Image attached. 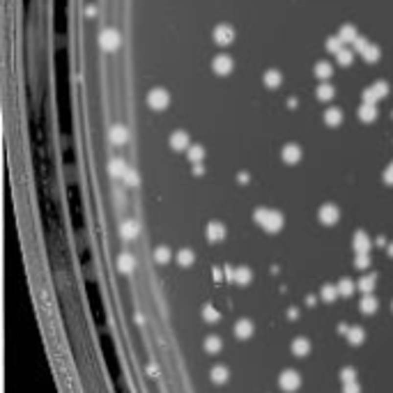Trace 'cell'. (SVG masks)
<instances>
[{"label": "cell", "instance_id": "38", "mask_svg": "<svg viewBox=\"0 0 393 393\" xmlns=\"http://www.w3.org/2000/svg\"><path fill=\"white\" fill-rule=\"evenodd\" d=\"M336 55H338L340 65H352V60H354V55H352V51H349V48H340Z\"/></svg>", "mask_w": 393, "mask_h": 393}, {"label": "cell", "instance_id": "36", "mask_svg": "<svg viewBox=\"0 0 393 393\" xmlns=\"http://www.w3.org/2000/svg\"><path fill=\"white\" fill-rule=\"evenodd\" d=\"M338 292H340L343 297H349L352 292H354V283H352L349 278H343V280L338 283Z\"/></svg>", "mask_w": 393, "mask_h": 393}, {"label": "cell", "instance_id": "16", "mask_svg": "<svg viewBox=\"0 0 393 393\" xmlns=\"http://www.w3.org/2000/svg\"><path fill=\"white\" fill-rule=\"evenodd\" d=\"M313 71H315V76H318V78H322V81H326V78H331V76H333V67H331V62H324V60H322V62H318Z\"/></svg>", "mask_w": 393, "mask_h": 393}, {"label": "cell", "instance_id": "22", "mask_svg": "<svg viewBox=\"0 0 393 393\" xmlns=\"http://www.w3.org/2000/svg\"><path fill=\"white\" fill-rule=\"evenodd\" d=\"M324 122L329 124V127H338L340 122H343V113H340V108H329L324 113Z\"/></svg>", "mask_w": 393, "mask_h": 393}, {"label": "cell", "instance_id": "24", "mask_svg": "<svg viewBox=\"0 0 393 393\" xmlns=\"http://www.w3.org/2000/svg\"><path fill=\"white\" fill-rule=\"evenodd\" d=\"M203 320L205 322H209V324H214V322H219L221 320V313L214 308L212 303H207V306L203 308Z\"/></svg>", "mask_w": 393, "mask_h": 393}, {"label": "cell", "instance_id": "14", "mask_svg": "<svg viewBox=\"0 0 393 393\" xmlns=\"http://www.w3.org/2000/svg\"><path fill=\"white\" fill-rule=\"evenodd\" d=\"M354 249H356V253H368V249H370V239H368V234L363 232V230H359V232L354 234Z\"/></svg>", "mask_w": 393, "mask_h": 393}, {"label": "cell", "instance_id": "31", "mask_svg": "<svg viewBox=\"0 0 393 393\" xmlns=\"http://www.w3.org/2000/svg\"><path fill=\"white\" fill-rule=\"evenodd\" d=\"M186 154H189V159L193 161V163H200V159L205 157V150L200 145H191L189 150H186Z\"/></svg>", "mask_w": 393, "mask_h": 393}, {"label": "cell", "instance_id": "40", "mask_svg": "<svg viewBox=\"0 0 393 393\" xmlns=\"http://www.w3.org/2000/svg\"><path fill=\"white\" fill-rule=\"evenodd\" d=\"M340 377H343V382H354V379H356V370H354V368H345V370L340 372Z\"/></svg>", "mask_w": 393, "mask_h": 393}, {"label": "cell", "instance_id": "33", "mask_svg": "<svg viewBox=\"0 0 393 393\" xmlns=\"http://www.w3.org/2000/svg\"><path fill=\"white\" fill-rule=\"evenodd\" d=\"M333 92H336V90H333L331 83H322L318 88V97L322 99V101H326V99H333Z\"/></svg>", "mask_w": 393, "mask_h": 393}, {"label": "cell", "instance_id": "32", "mask_svg": "<svg viewBox=\"0 0 393 393\" xmlns=\"http://www.w3.org/2000/svg\"><path fill=\"white\" fill-rule=\"evenodd\" d=\"M154 257H157L159 265H166V262H170V257L173 255H170V249H168V246H159L157 253H154Z\"/></svg>", "mask_w": 393, "mask_h": 393}, {"label": "cell", "instance_id": "35", "mask_svg": "<svg viewBox=\"0 0 393 393\" xmlns=\"http://www.w3.org/2000/svg\"><path fill=\"white\" fill-rule=\"evenodd\" d=\"M117 265H120L122 272H131V269H134V257L129 255V253H122L120 260H117Z\"/></svg>", "mask_w": 393, "mask_h": 393}, {"label": "cell", "instance_id": "25", "mask_svg": "<svg viewBox=\"0 0 393 393\" xmlns=\"http://www.w3.org/2000/svg\"><path fill=\"white\" fill-rule=\"evenodd\" d=\"M280 81H283V76H280V71H276V69H269L265 74V85L267 88H278Z\"/></svg>", "mask_w": 393, "mask_h": 393}, {"label": "cell", "instance_id": "29", "mask_svg": "<svg viewBox=\"0 0 393 393\" xmlns=\"http://www.w3.org/2000/svg\"><path fill=\"white\" fill-rule=\"evenodd\" d=\"M340 39H343V42H356L359 35H356L354 25H343V30H340Z\"/></svg>", "mask_w": 393, "mask_h": 393}, {"label": "cell", "instance_id": "2", "mask_svg": "<svg viewBox=\"0 0 393 393\" xmlns=\"http://www.w3.org/2000/svg\"><path fill=\"white\" fill-rule=\"evenodd\" d=\"M278 384L283 391L287 393H295L299 386H301V377H299V372L297 370H283L278 377Z\"/></svg>", "mask_w": 393, "mask_h": 393}, {"label": "cell", "instance_id": "10", "mask_svg": "<svg viewBox=\"0 0 393 393\" xmlns=\"http://www.w3.org/2000/svg\"><path fill=\"white\" fill-rule=\"evenodd\" d=\"M170 147H173V150H177V152L189 150V147H191L189 134H184V131H175L173 136H170Z\"/></svg>", "mask_w": 393, "mask_h": 393}, {"label": "cell", "instance_id": "27", "mask_svg": "<svg viewBox=\"0 0 393 393\" xmlns=\"http://www.w3.org/2000/svg\"><path fill=\"white\" fill-rule=\"evenodd\" d=\"M221 347H223V343H221L219 336H209V338L205 340V349H207L209 354H216V352H221Z\"/></svg>", "mask_w": 393, "mask_h": 393}, {"label": "cell", "instance_id": "6", "mask_svg": "<svg viewBox=\"0 0 393 393\" xmlns=\"http://www.w3.org/2000/svg\"><path fill=\"white\" fill-rule=\"evenodd\" d=\"M234 39V30L228 25V23H221V25H216V30H214V42L221 46H228L232 44Z\"/></svg>", "mask_w": 393, "mask_h": 393}, {"label": "cell", "instance_id": "39", "mask_svg": "<svg viewBox=\"0 0 393 393\" xmlns=\"http://www.w3.org/2000/svg\"><path fill=\"white\" fill-rule=\"evenodd\" d=\"M354 265L359 267V269H368V267H370V257H368V253H356Z\"/></svg>", "mask_w": 393, "mask_h": 393}, {"label": "cell", "instance_id": "30", "mask_svg": "<svg viewBox=\"0 0 393 393\" xmlns=\"http://www.w3.org/2000/svg\"><path fill=\"white\" fill-rule=\"evenodd\" d=\"M338 295H340V292H338V285H324V287H322V299H324L326 303H331Z\"/></svg>", "mask_w": 393, "mask_h": 393}, {"label": "cell", "instance_id": "37", "mask_svg": "<svg viewBox=\"0 0 393 393\" xmlns=\"http://www.w3.org/2000/svg\"><path fill=\"white\" fill-rule=\"evenodd\" d=\"M326 48H329L331 53H338L340 48H343V39H340V35H333V37L326 39Z\"/></svg>", "mask_w": 393, "mask_h": 393}, {"label": "cell", "instance_id": "4", "mask_svg": "<svg viewBox=\"0 0 393 393\" xmlns=\"http://www.w3.org/2000/svg\"><path fill=\"white\" fill-rule=\"evenodd\" d=\"M386 92H389V85H386L384 81H377L375 85L366 88V92H363V99H366L368 104H375V101H379V99L384 97Z\"/></svg>", "mask_w": 393, "mask_h": 393}, {"label": "cell", "instance_id": "1", "mask_svg": "<svg viewBox=\"0 0 393 393\" xmlns=\"http://www.w3.org/2000/svg\"><path fill=\"white\" fill-rule=\"evenodd\" d=\"M255 223L265 228L267 232H278L283 228V214L276 212V209H255Z\"/></svg>", "mask_w": 393, "mask_h": 393}, {"label": "cell", "instance_id": "17", "mask_svg": "<svg viewBox=\"0 0 393 393\" xmlns=\"http://www.w3.org/2000/svg\"><path fill=\"white\" fill-rule=\"evenodd\" d=\"M359 117H361L363 122H372L375 117H377V108H375V104H363L361 108H359Z\"/></svg>", "mask_w": 393, "mask_h": 393}, {"label": "cell", "instance_id": "20", "mask_svg": "<svg viewBox=\"0 0 393 393\" xmlns=\"http://www.w3.org/2000/svg\"><path fill=\"white\" fill-rule=\"evenodd\" d=\"M108 170H111V175H113V177H124V175L129 173V166L122 159H113V161H111V168H108Z\"/></svg>", "mask_w": 393, "mask_h": 393}, {"label": "cell", "instance_id": "18", "mask_svg": "<svg viewBox=\"0 0 393 393\" xmlns=\"http://www.w3.org/2000/svg\"><path fill=\"white\" fill-rule=\"evenodd\" d=\"M363 338H366V331H363L361 326H349L347 329V343H352V345H361Z\"/></svg>", "mask_w": 393, "mask_h": 393}, {"label": "cell", "instance_id": "19", "mask_svg": "<svg viewBox=\"0 0 393 393\" xmlns=\"http://www.w3.org/2000/svg\"><path fill=\"white\" fill-rule=\"evenodd\" d=\"M310 352V343L306 338H297L292 343V354L295 356H306Z\"/></svg>", "mask_w": 393, "mask_h": 393}, {"label": "cell", "instance_id": "28", "mask_svg": "<svg viewBox=\"0 0 393 393\" xmlns=\"http://www.w3.org/2000/svg\"><path fill=\"white\" fill-rule=\"evenodd\" d=\"M375 280H377V276H375V274H370V276H363V278L359 280V287H361L366 295H370L372 287H375Z\"/></svg>", "mask_w": 393, "mask_h": 393}, {"label": "cell", "instance_id": "13", "mask_svg": "<svg viewBox=\"0 0 393 393\" xmlns=\"http://www.w3.org/2000/svg\"><path fill=\"white\" fill-rule=\"evenodd\" d=\"M129 140V129H124V127H113L111 129V143L113 145H124Z\"/></svg>", "mask_w": 393, "mask_h": 393}, {"label": "cell", "instance_id": "21", "mask_svg": "<svg viewBox=\"0 0 393 393\" xmlns=\"http://www.w3.org/2000/svg\"><path fill=\"white\" fill-rule=\"evenodd\" d=\"M228 377H230V370H228L226 366H214L212 368V379L216 384H226Z\"/></svg>", "mask_w": 393, "mask_h": 393}, {"label": "cell", "instance_id": "41", "mask_svg": "<svg viewBox=\"0 0 393 393\" xmlns=\"http://www.w3.org/2000/svg\"><path fill=\"white\" fill-rule=\"evenodd\" d=\"M124 180H127V184H129V186H138V175L134 173L131 168H129V173L124 175Z\"/></svg>", "mask_w": 393, "mask_h": 393}, {"label": "cell", "instance_id": "42", "mask_svg": "<svg viewBox=\"0 0 393 393\" xmlns=\"http://www.w3.org/2000/svg\"><path fill=\"white\" fill-rule=\"evenodd\" d=\"M343 393H361V386L356 384V379L354 382H345V391Z\"/></svg>", "mask_w": 393, "mask_h": 393}, {"label": "cell", "instance_id": "15", "mask_svg": "<svg viewBox=\"0 0 393 393\" xmlns=\"http://www.w3.org/2000/svg\"><path fill=\"white\" fill-rule=\"evenodd\" d=\"M232 278L237 285H249L251 283V269L249 267H237L232 272Z\"/></svg>", "mask_w": 393, "mask_h": 393}, {"label": "cell", "instance_id": "7", "mask_svg": "<svg viewBox=\"0 0 393 393\" xmlns=\"http://www.w3.org/2000/svg\"><path fill=\"white\" fill-rule=\"evenodd\" d=\"M214 67V74L219 76H228L230 71H232V60H230V55H216L212 62Z\"/></svg>", "mask_w": 393, "mask_h": 393}, {"label": "cell", "instance_id": "5", "mask_svg": "<svg viewBox=\"0 0 393 393\" xmlns=\"http://www.w3.org/2000/svg\"><path fill=\"white\" fill-rule=\"evenodd\" d=\"M340 219V212H338V207L331 203H326L322 205V209H320V221L324 223V226H336Z\"/></svg>", "mask_w": 393, "mask_h": 393}, {"label": "cell", "instance_id": "8", "mask_svg": "<svg viewBox=\"0 0 393 393\" xmlns=\"http://www.w3.org/2000/svg\"><path fill=\"white\" fill-rule=\"evenodd\" d=\"M283 161L290 163V166L299 163V161H301V147L295 145V143H287L285 147H283Z\"/></svg>", "mask_w": 393, "mask_h": 393}, {"label": "cell", "instance_id": "11", "mask_svg": "<svg viewBox=\"0 0 393 393\" xmlns=\"http://www.w3.org/2000/svg\"><path fill=\"white\" fill-rule=\"evenodd\" d=\"M223 237H226V226L219 223V221H212V223L207 226V239H209V242H221Z\"/></svg>", "mask_w": 393, "mask_h": 393}, {"label": "cell", "instance_id": "26", "mask_svg": "<svg viewBox=\"0 0 393 393\" xmlns=\"http://www.w3.org/2000/svg\"><path fill=\"white\" fill-rule=\"evenodd\" d=\"M193 260H196V255H193V251L191 249H182L180 253H177V262H180L182 267H191L193 265Z\"/></svg>", "mask_w": 393, "mask_h": 393}, {"label": "cell", "instance_id": "9", "mask_svg": "<svg viewBox=\"0 0 393 393\" xmlns=\"http://www.w3.org/2000/svg\"><path fill=\"white\" fill-rule=\"evenodd\" d=\"M101 46H104L106 51H115V48L120 46V35H117V30L108 28V30L101 32Z\"/></svg>", "mask_w": 393, "mask_h": 393}, {"label": "cell", "instance_id": "12", "mask_svg": "<svg viewBox=\"0 0 393 393\" xmlns=\"http://www.w3.org/2000/svg\"><path fill=\"white\" fill-rule=\"evenodd\" d=\"M251 333H253V324H251L249 320H239V322L234 324V336L239 340L251 338Z\"/></svg>", "mask_w": 393, "mask_h": 393}, {"label": "cell", "instance_id": "3", "mask_svg": "<svg viewBox=\"0 0 393 393\" xmlns=\"http://www.w3.org/2000/svg\"><path fill=\"white\" fill-rule=\"evenodd\" d=\"M168 101H170V97H168V92L161 90V88H157V90H152L150 94H147V106L154 108V111H163V108L168 106Z\"/></svg>", "mask_w": 393, "mask_h": 393}, {"label": "cell", "instance_id": "23", "mask_svg": "<svg viewBox=\"0 0 393 393\" xmlns=\"http://www.w3.org/2000/svg\"><path fill=\"white\" fill-rule=\"evenodd\" d=\"M377 310V299L372 295H366L361 299V313H366V315H372Z\"/></svg>", "mask_w": 393, "mask_h": 393}, {"label": "cell", "instance_id": "44", "mask_svg": "<svg viewBox=\"0 0 393 393\" xmlns=\"http://www.w3.org/2000/svg\"><path fill=\"white\" fill-rule=\"evenodd\" d=\"M389 253H391V255H393V244H391V246H389Z\"/></svg>", "mask_w": 393, "mask_h": 393}, {"label": "cell", "instance_id": "34", "mask_svg": "<svg viewBox=\"0 0 393 393\" xmlns=\"http://www.w3.org/2000/svg\"><path fill=\"white\" fill-rule=\"evenodd\" d=\"M122 234L127 237V239H134L138 234V226H136V221H127L124 226H122Z\"/></svg>", "mask_w": 393, "mask_h": 393}, {"label": "cell", "instance_id": "43", "mask_svg": "<svg viewBox=\"0 0 393 393\" xmlns=\"http://www.w3.org/2000/svg\"><path fill=\"white\" fill-rule=\"evenodd\" d=\"M384 182H386V184H391V186H393V163H391V166H389V168H386V170H384Z\"/></svg>", "mask_w": 393, "mask_h": 393}]
</instances>
